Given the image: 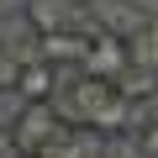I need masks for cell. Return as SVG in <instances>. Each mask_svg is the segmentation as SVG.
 I'll list each match as a JSON object with an SVG mask.
<instances>
[{
  "instance_id": "6da1fadb",
  "label": "cell",
  "mask_w": 158,
  "mask_h": 158,
  "mask_svg": "<svg viewBox=\"0 0 158 158\" xmlns=\"http://www.w3.org/2000/svg\"><path fill=\"white\" fill-rule=\"evenodd\" d=\"M21 21L37 37H53V32H100L90 0H21Z\"/></svg>"
},
{
  "instance_id": "7a4b0ae2",
  "label": "cell",
  "mask_w": 158,
  "mask_h": 158,
  "mask_svg": "<svg viewBox=\"0 0 158 158\" xmlns=\"http://www.w3.org/2000/svg\"><path fill=\"white\" fill-rule=\"evenodd\" d=\"M63 116H58V106L53 100H42V106H21L16 111V121H11V137H16V148L27 153V158H42L58 137H63Z\"/></svg>"
},
{
  "instance_id": "3957f363",
  "label": "cell",
  "mask_w": 158,
  "mask_h": 158,
  "mask_svg": "<svg viewBox=\"0 0 158 158\" xmlns=\"http://www.w3.org/2000/svg\"><path fill=\"white\" fill-rule=\"evenodd\" d=\"M121 69H132V53H127V37H116V32H90V53H85V74H95V79H121Z\"/></svg>"
},
{
  "instance_id": "277c9868",
  "label": "cell",
  "mask_w": 158,
  "mask_h": 158,
  "mask_svg": "<svg viewBox=\"0 0 158 158\" xmlns=\"http://www.w3.org/2000/svg\"><path fill=\"white\" fill-rule=\"evenodd\" d=\"M58 90H63V69H53L48 58H37V63H27V69H21V85H16L21 106H42V100H58Z\"/></svg>"
},
{
  "instance_id": "5b68a950",
  "label": "cell",
  "mask_w": 158,
  "mask_h": 158,
  "mask_svg": "<svg viewBox=\"0 0 158 158\" xmlns=\"http://www.w3.org/2000/svg\"><path fill=\"white\" fill-rule=\"evenodd\" d=\"M85 53H90V32H53V37H42V58L53 69H85Z\"/></svg>"
},
{
  "instance_id": "8992f818",
  "label": "cell",
  "mask_w": 158,
  "mask_h": 158,
  "mask_svg": "<svg viewBox=\"0 0 158 158\" xmlns=\"http://www.w3.org/2000/svg\"><path fill=\"white\" fill-rule=\"evenodd\" d=\"M106 153V137L95 127H63V137L42 153V158H100Z\"/></svg>"
},
{
  "instance_id": "52a82bcc",
  "label": "cell",
  "mask_w": 158,
  "mask_h": 158,
  "mask_svg": "<svg viewBox=\"0 0 158 158\" xmlns=\"http://www.w3.org/2000/svg\"><path fill=\"white\" fill-rule=\"evenodd\" d=\"M116 95H127L132 106H148V100H158V69H142V63L121 69V79H116Z\"/></svg>"
},
{
  "instance_id": "ba28073f",
  "label": "cell",
  "mask_w": 158,
  "mask_h": 158,
  "mask_svg": "<svg viewBox=\"0 0 158 158\" xmlns=\"http://www.w3.org/2000/svg\"><path fill=\"white\" fill-rule=\"evenodd\" d=\"M127 53H132V63L158 69V16H153V21H142V27L127 37Z\"/></svg>"
},
{
  "instance_id": "9c48e42d",
  "label": "cell",
  "mask_w": 158,
  "mask_h": 158,
  "mask_svg": "<svg viewBox=\"0 0 158 158\" xmlns=\"http://www.w3.org/2000/svg\"><path fill=\"white\" fill-rule=\"evenodd\" d=\"M132 153L137 158H158V116H142L132 127Z\"/></svg>"
},
{
  "instance_id": "30bf717a",
  "label": "cell",
  "mask_w": 158,
  "mask_h": 158,
  "mask_svg": "<svg viewBox=\"0 0 158 158\" xmlns=\"http://www.w3.org/2000/svg\"><path fill=\"white\" fill-rule=\"evenodd\" d=\"M21 58L11 53V42H0V95H16V85H21Z\"/></svg>"
}]
</instances>
